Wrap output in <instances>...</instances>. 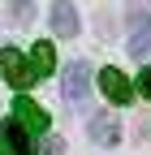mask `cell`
Returning <instances> with one entry per match:
<instances>
[{
    "instance_id": "cell-6",
    "label": "cell",
    "mask_w": 151,
    "mask_h": 155,
    "mask_svg": "<svg viewBox=\"0 0 151 155\" xmlns=\"http://www.w3.org/2000/svg\"><path fill=\"white\" fill-rule=\"evenodd\" d=\"M91 138H95L99 147H117V142H121L117 116H112V112H95V116H91Z\"/></svg>"
},
{
    "instance_id": "cell-5",
    "label": "cell",
    "mask_w": 151,
    "mask_h": 155,
    "mask_svg": "<svg viewBox=\"0 0 151 155\" xmlns=\"http://www.w3.org/2000/svg\"><path fill=\"white\" fill-rule=\"evenodd\" d=\"M13 116H17L26 129H35V134H43V129H48V112L35 104V99H26V95H17V99H13Z\"/></svg>"
},
{
    "instance_id": "cell-7",
    "label": "cell",
    "mask_w": 151,
    "mask_h": 155,
    "mask_svg": "<svg viewBox=\"0 0 151 155\" xmlns=\"http://www.w3.org/2000/svg\"><path fill=\"white\" fill-rule=\"evenodd\" d=\"M52 30L61 35V39H73V35H78V9H73L69 0H56V5H52Z\"/></svg>"
},
{
    "instance_id": "cell-9",
    "label": "cell",
    "mask_w": 151,
    "mask_h": 155,
    "mask_svg": "<svg viewBox=\"0 0 151 155\" xmlns=\"http://www.w3.org/2000/svg\"><path fill=\"white\" fill-rule=\"evenodd\" d=\"M30 65H35V73H39V78H48V73L56 69V48H52V43H35Z\"/></svg>"
},
{
    "instance_id": "cell-10",
    "label": "cell",
    "mask_w": 151,
    "mask_h": 155,
    "mask_svg": "<svg viewBox=\"0 0 151 155\" xmlns=\"http://www.w3.org/2000/svg\"><path fill=\"white\" fill-rule=\"evenodd\" d=\"M30 17H35V5H30V0H9V22L13 26H30Z\"/></svg>"
},
{
    "instance_id": "cell-8",
    "label": "cell",
    "mask_w": 151,
    "mask_h": 155,
    "mask_svg": "<svg viewBox=\"0 0 151 155\" xmlns=\"http://www.w3.org/2000/svg\"><path fill=\"white\" fill-rule=\"evenodd\" d=\"M0 138L13 147V155H35V147H30V138H26V129H22V121H17V116L0 125Z\"/></svg>"
},
{
    "instance_id": "cell-13",
    "label": "cell",
    "mask_w": 151,
    "mask_h": 155,
    "mask_svg": "<svg viewBox=\"0 0 151 155\" xmlns=\"http://www.w3.org/2000/svg\"><path fill=\"white\" fill-rule=\"evenodd\" d=\"M0 155H13V147H9V142H5V138H0Z\"/></svg>"
},
{
    "instance_id": "cell-1",
    "label": "cell",
    "mask_w": 151,
    "mask_h": 155,
    "mask_svg": "<svg viewBox=\"0 0 151 155\" xmlns=\"http://www.w3.org/2000/svg\"><path fill=\"white\" fill-rule=\"evenodd\" d=\"M129 56H151V9L143 5V0H134L129 5Z\"/></svg>"
},
{
    "instance_id": "cell-3",
    "label": "cell",
    "mask_w": 151,
    "mask_h": 155,
    "mask_svg": "<svg viewBox=\"0 0 151 155\" xmlns=\"http://www.w3.org/2000/svg\"><path fill=\"white\" fill-rule=\"evenodd\" d=\"M61 86H65V99H69V104H82L86 95H91V65H86V61H69Z\"/></svg>"
},
{
    "instance_id": "cell-11",
    "label": "cell",
    "mask_w": 151,
    "mask_h": 155,
    "mask_svg": "<svg viewBox=\"0 0 151 155\" xmlns=\"http://www.w3.org/2000/svg\"><path fill=\"white\" fill-rule=\"evenodd\" d=\"M39 155H65V142L48 134V138H43V147H39Z\"/></svg>"
},
{
    "instance_id": "cell-4",
    "label": "cell",
    "mask_w": 151,
    "mask_h": 155,
    "mask_svg": "<svg viewBox=\"0 0 151 155\" xmlns=\"http://www.w3.org/2000/svg\"><path fill=\"white\" fill-rule=\"evenodd\" d=\"M99 91L108 95V104H129L134 99V86L121 69H99Z\"/></svg>"
},
{
    "instance_id": "cell-12",
    "label": "cell",
    "mask_w": 151,
    "mask_h": 155,
    "mask_svg": "<svg viewBox=\"0 0 151 155\" xmlns=\"http://www.w3.org/2000/svg\"><path fill=\"white\" fill-rule=\"evenodd\" d=\"M138 91L151 99V65H147V69H143V78H138Z\"/></svg>"
},
{
    "instance_id": "cell-2",
    "label": "cell",
    "mask_w": 151,
    "mask_h": 155,
    "mask_svg": "<svg viewBox=\"0 0 151 155\" xmlns=\"http://www.w3.org/2000/svg\"><path fill=\"white\" fill-rule=\"evenodd\" d=\"M0 69H5V78H9V86H13V91H30L35 82H39L35 65H30L17 48H5V52H0Z\"/></svg>"
}]
</instances>
